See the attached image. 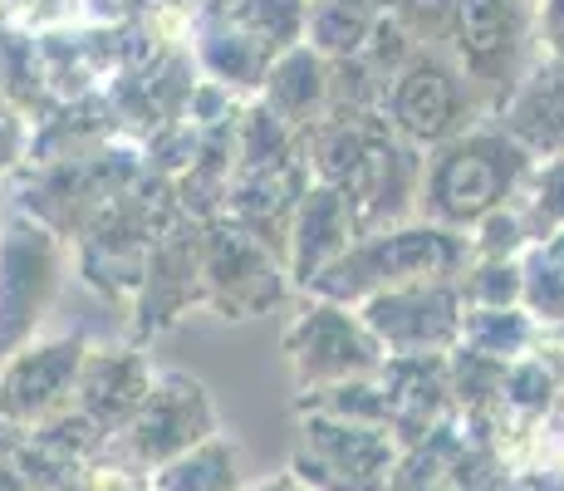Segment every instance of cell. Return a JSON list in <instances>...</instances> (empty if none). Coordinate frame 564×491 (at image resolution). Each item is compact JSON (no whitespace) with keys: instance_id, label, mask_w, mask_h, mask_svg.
<instances>
[{"instance_id":"8","label":"cell","mask_w":564,"mask_h":491,"mask_svg":"<svg viewBox=\"0 0 564 491\" xmlns=\"http://www.w3.org/2000/svg\"><path fill=\"white\" fill-rule=\"evenodd\" d=\"M202 295L226 320H246L285 295V266L246 226L221 222L202 236Z\"/></svg>"},{"instance_id":"26","label":"cell","mask_w":564,"mask_h":491,"mask_svg":"<svg viewBox=\"0 0 564 491\" xmlns=\"http://www.w3.org/2000/svg\"><path fill=\"white\" fill-rule=\"evenodd\" d=\"M530 40H540L545 60L564 64V0H535V10H530Z\"/></svg>"},{"instance_id":"3","label":"cell","mask_w":564,"mask_h":491,"mask_svg":"<svg viewBox=\"0 0 564 491\" xmlns=\"http://www.w3.org/2000/svg\"><path fill=\"white\" fill-rule=\"evenodd\" d=\"M206 438H216V413L206 388L187 374H158L148 403L118 433H108L104 447L118 452V462L143 477L177 462L182 452H192Z\"/></svg>"},{"instance_id":"11","label":"cell","mask_w":564,"mask_h":491,"mask_svg":"<svg viewBox=\"0 0 564 491\" xmlns=\"http://www.w3.org/2000/svg\"><path fill=\"white\" fill-rule=\"evenodd\" d=\"M452 40L471 84H511L506 74H516V54L530 40V0H452Z\"/></svg>"},{"instance_id":"13","label":"cell","mask_w":564,"mask_h":491,"mask_svg":"<svg viewBox=\"0 0 564 491\" xmlns=\"http://www.w3.org/2000/svg\"><path fill=\"white\" fill-rule=\"evenodd\" d=\"M153 369L143 354L133 349H99V354H84L79 384H74V408L89 413L104 433L123 428L138 408L153 393Z\"/></svg>"},{"instance_id":"12","label":"cell","mask_w":564,"mask_h":491,"mask_svg":"<svg viewBox=\"0 0 564 491\" xmlns=\"http://www.w3.org/2000/svg\"><path fill=\"white\" fill-rule=\"evenodd\" d=\"M359 242V226H354V212L334 188H319L310 182V192L300 196L295 222H290V266L285 276H295V286H314L329 266H339L344 256Z\"/></svg>"},{"instance_id":"31","label":"cell","mask_w":564,"mask_h":491,"mask_svg":"<svg viewBox=\"0 0 564 491\" xmlns=\"http://www.w3.org/2000/svg\"><path fill=\"white\" fill-rule=\"evenodd\" d=\"M560 418H564V398H560Z\"/></svg>"},{"instance_id":"2","label":"cell","mask_w":564,"mask_h":491,"mask_svg":"<svg viewBox=\"0 0 564 491\" xmlns=\"http://www.w3.org/2000/svg\"><path fill=\"white\" fill-rule=\"evenodd\" d=\"M466 260H471V242L447 226H393V232L359 236L354 250L329 266L310 286L314 300L359 310L368 295L393 290V286H422V280H462Z\"/></svg>"},{"instance_id":"4","label":"cell","mask_w":564,"mask_h":491,"mask_svg":"<svg viewBox=\"0 0 564 491\" xmlns=\"http://www.w3.org/2000/svg\"><path fill=\"white\" fill-rule=\"evenodd\" d=\"M466 114H471V79L452 60H442L437 50L412 54L383 84V104H378V118L412 148L452 143L462 134Z\"/></svg>"},{"instance_id":"27","label":"cell","mask_w":564,"mask_h":491,"mask_svg":"<svg viewBox=\"0 0 564 491\" xmlns=\"http://www.w3.org/2000/svg\"><path fill=\"white\" fill-rule=\"evenodd\" d=\"M0 491H30L25 472L15 467V457H0Z\"/></svg>"},{"instance_id":"21","label":"cell","mask_w":564,"mask_h":491,"mask_svg":"<svg viewBox=\"0 0 564 491\" xmlns=\"http://www.w3.org/2000/svg\"><path fill=\"white\" fill-rule=\"evenodd\" d=\"M520 310H525L540 330L564 324V266H555L540 246L530 250V256H520Z\"/></svg>"},{"instance_id":"16","label":"cell","mask_w":564,"mask_h":491,"mask_svg":"<svg viewBox=\"0 0 564 491\" xmlns=\"http://www.w3.org/2000/svg\"><path fill=\"white\" fill-rule=\"evenodd\" d=\"M501 134H511L530 158L535 152L560 158L564 152V64L560 60H545L535 74H525L511 89Z\"/></svg>"},{"instance_id":"14","label":"cell","mask_w":564,"mask_h":491,"mask_svg":"<svg viewBox=\"0 0 564 491\" xmlns=\"http://www.w3.org/2000/svg\"><path fill=\"white\" fill-rule=\"evenodd\" d=\"M260 104L295 134H310L329 114V60H319L310 45H290L270 60L260 79Z\"/></svg>"},{"instance_id":"17","label":"cell","mask_w":564,"mask_h":491,"mask_svg":"<svg viewBox=\"0 0 564 491\" xmlns=\"http://www.w3.org/2000/svg\"><path fill=\"white\" fill-rule=\"evenodd\" d=\"M378 10L368 0H305V35L300 45H310L319 60H354L364 50V40L373 35Z\"/></svg>"},{"instance_id":"30","label":"cell","mask_w":564,"mask_h":491,"mask_svg":"<svg viewBox=\"0 0 564 491\" xmlns=\"http://www.w3.org/2000/svg\"><path fill=\"white\" fill-rule=\"evenodd\" d=\"M550 467H555V482L564 487V447H560V452H555V457H550Z\"/></svg>"},{"instance_id":"1","label":"cell","mask_w":564,"mask_h":491,"mask_svg":"<svg viewBox=\"0 0 564 491\" xmlns=\"http://www.w3.org/2000/svg\"><path fill=\"white\" fill-rule=\"evenodd\" d=\"M530 158L501 128H466L452 143H442L422 162V182H417V206L432 226L447 232H466L481 216L511 206V196L525 188Z\"/></svg>"},{"instance_id":"7","label":"cell","mask_w":564,"mask_h":491,"mask_svg":"<svg viewBox=\"0 0 564 491\" xmlns=\"http://www.w3.org/2000/svg\"><path fill=\"white\" fill-rule=\"evenodd\" d=\"M285 354L295 364L305 388H329L349 384V378H373L383 369V349L364 330V320L344 305L310 300L305 310L290 320L285 330Z\"/></svg>"},{"instance_id":"9","label":"cell","mask_w":564,"mask_h":491,"mask_svg":"<svg viewBox=\"0 0 564 491\" xmlns=\"http://www.w3.org/2000/svg\"><path fill=\"white\" fill-rule=\"evenodd\" d=\"M84 354H89L84 340H45L20 349L0 374V423L30 438L45 418L69 408Z\"/></svg>"},{"instance_id":"18","label":"cell","mask_w":564,"mask_h":491,"mask_svg":"<svg viewBox=\"0 0 564 491\" xmlns=\"http://www.w3.org/2000/svg\"><path fill=\"white\" fill-rule=\"evenodd\" d=\"M535 334H540V324L520 305L516 310H462L457 349L496 359V364H516V359L535 354Z\"/></svg>"},{"instance_id":"10","label":"cell","mask_w":564,"mask_h":491,"mask_svg":"<svg viewBox=\"0 0 564 491\" xmlns=\"http://www.w3.org/2000/svg\"><path fill=\"white\" fill-rule=\"evenodd\" d=\"M54 280H59V246L45 226L30 216L10 222L0 232V340L15 344L40 310L50 305Z\"/></svg>"},{"instance_id":"24","label":"cell","mask_w":564,"mask_h":491,"mask_svg":"<svg viewBox=\"0 0 564 491\" xmlns=\"http://www.w3.org/2000/svg\"><path fill=\"white\" fill-rule=\"evenodd\" d=\"M520 192H525L520 216H525L530 236H550L555 226H564V152L550 162H540V168H530V178Z\"/></svg>"},{"instance_id":"20","label":"cell","mask_w":564,"mask_h":491,"mask_svg":"<svg viewBox=\"0 0 564 491\" xmlns=\"http://www.w3.org/2000/svg\"><path fill=\"white\" fill-rule=\"evenodd\" d=\"M555 393H560V374L545 364L540 354H525L516 359V364H506V378H501V418L511 423H535L545 418L550 408H555Z\"/></svg>"},{"instance_id":"28","label":"cell","mask_w":564,"mask_h":491,"mask_svg":"<svg viewBox=\"0 0 564 491\" xmlns=\"http://www.w3.org/2000/svg\"><path fill=\"white\" fill-rule=\"evenodd\" d=\"M251 491H310V487L300 482L295 472H280V477H270V482H256Z\"/></svg>"},{"instance_id":"6","label":"cell","mask_w":564,"mask_h":491,"mask_svg":"<svg viewBox=\"0 0 564 491\" xmlns=\"http://www.w3.org/2000/svg\"><path fill=\"white\" fill-rule=\"evenodd\" d=\"M398 457H403V447L388 428L310 413L305 447L295 457V477L310 491H388Z\"/></svg>"},{"instance_id":"15","label":"cell","mask_w":564,"mask_h":491,"mask_svg":"<svg viewBox=\"0 0 564 491\" xmlns=\"http://www.w3.org/2000/svg\"><path fill=\"white\" fill-rule=\"evenodd\" d=\"M143 314L153 324H167L177 320V310L202 295V232H162L158 246L148 250L143 260Z\"/></svg>"},{"instance_id":"22","label":"cell","mask_w":564,"mask_h":491,"mask_svg":"<svg viewBox=\"0 0 564 491\" xmlns=\"http://www.w3.org/2000/svg\"><path fill=\"white\" fill-rule=\"evenodd\" d=\"M202 60H206V70L216 74V84H221V89H231V84H260L275 54H270L265 45H256L251 35H241V30L231 25L226 35H212V45L202 50Z\"/></svg>"},{"instance_id":"32","label":"cell","mask_w":564,"mask_h":491,"mask_svg":"<svg viewBox=\"0 0 564 491\" xmlns=\"http://www.w3.org/2000/svg\"><path fill=\"white\" fill-rule=\"evenodd\" d=\"M133 491H153V487H133Z\"/></svg>"},{"instance_id":"29","label":"cell","mask_w":564,"mask_h":491,"mask_svg":"<svg viewBox=\"0 0 564 491\" xmlns=\"http://www.w3.org/2000/svg\"><path fill=\"white\" fill-rule=\"evenodd\" d=\"M368 6H373V10H378V15H393V10H398V6H403V0H368Z\"/></svg>"},{"instance_id":"23","label":"cell","mask_w":564,"mask_h":491,"mask_svg":"<svg viewBox=\"0 0 564 491\" xmlns=\"http://www.w3.org/2000/svg\"><path fill=\"white\" fill-rule=\"evenodd\" d=\"M466 310H516L520 305V260H476L457 280Z\"/></svg>"},{"instance_id":"25","label":"cell","mask_w":564,"mask_h":491,"mask_svg":"<svg viewBox=\"0 0 564 491\" xmlns=\"http://www.w3.org/2000/svg\"><path fill=\"white\" fill-rule=\"evenodd\" d=\"M393 20L417 50H432V40H452V0H403Z\"/></svg>"},{"instance_id":"5","label":"cell","mask_w":564,"mask_h":491,"mask_svg":"<svg viewBox=\"0 0 564 491\" xmlns=\"http://www.w3.org/2000/svg\"><path fill=\"white\" fill-rule=\"evenodd\" d=\"M462 290L457 280H422V286L378 290L359 305L364 330L378 340L388 359L417 354H452L462 334Z\"/></svg>"},{"instance_id":"19","label":"cell","mask_w":564,"mask_h":491,"mask_svg":"<svg viewBox=\"0 0 564 491\" xmlns=\"http://www.w3.org/2000/svg\"><path fill=\"white\" fill-rule=\"evenodd\" d=\"M153 491H241V462H236V447L216 433V438L197 442L192 452H182L177 462L158 467Z\"/></svg>"}]
</instances>
